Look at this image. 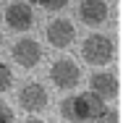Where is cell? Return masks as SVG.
Wrapping results in <instances>:
<instances>
[{
    "label": "cell",
    "mask_w": 123,
    "mask_h": 123,
    "mask_svg": "<svg viewBox=\"0 0 123 123\" xmlns=\"http://www.w3.org/2000/svg\"><path fill=\"white\" fill-rule=\"evenodd\" d=\"M105 110V102L94 92H81L76 97H66L60 102V115L68 123H81V121H97V115Z\"/></svg>",
    "instance_id": "6da1fadb"
},
{
    "label": "cell",
    "mask_w": 123,
    "mask_h": 123,
    "mask_svg": "<svg viewBox=\"0 0 123 123\" xmlns=\"http://www.w3.org/2000/svg\"><path fill=\"white\" fill-rule=\"evenodd\" d=\"M81 55H84V60H86L89 66H105V63L113 60L115 45H113V39L105 37V34H89V37L84 39V45H81Z\"/></svg>",
    "instance_id": "7a4b0ae2"
},
{
    "label": "cell",
    "mask_w": 123,
    "mask_h": 123,
    "mask_svg": "<svg viewBox=\"0 0 123 123\" xmlns=\"http://www.w3.org/2000/svg\"><path fill=\"white\" fill-rule=\"evenodd\" d=\"M50 81L58 89H74L76 84L81 81V68L76 66L71 58H58L50 66Z\"/></svg>",
    "instance_id": "3957f363"
},
{
    "label": "cell",
    "mask_w": 123,
    "mask_h": 123,
    "mask_svg": "<svg viewBox=\"0 0 123 123\" xmlns=\"http://www.w3.org/2000/svg\"><path fill=\"white\" fill-rule=\"evenodd\" d=\"M47 102H50L47 89L42 84H37V81H29V84H24L18 89V105L26 113H42L47 107Z\"/></svg>",
    "instance_id": "277c9868"
},
{
    "label": "cell",
    "mask_w": 123,
    "mask_h": 123,
    "mask_svg": "<svg viewBox=\"0 0 123 123\" xmlns=\"http://www.w3.org/2000/svg\"><path fill=\"white\" fill-rule=\"evenodd\" d=\"M11 55H13V60L21 66V68H34L39 60H42V47H39V42L37 39H18L13 50H11Z\"/></svg>",
    "instance_id": "5b68a950"
},
{
    "label": "cell",
    "mask_w": 123,
    "mask_h": 123,
    "mask_svg": "<svg viewBox=\"0 0 123 123\" xmlns=\"http://www.w3.org/2000/svg\"><path fill=\"white\" fill-rule=\"evenodd\" d=\"M45 34H47V39H50L52 47L66 50V47H71V42H74L76 29H74V24L66 21V18H55V21H50V24H47Z\"/></svg>",
    "instance_id": "8992f818"
},
{
    "label": "cell",
    "mask_w": 123,
    "mask_h": 123,
    "mask_svg": "<svg viewBox=\"0 0 123 123\" xmlns=\"http://www.w3.org/2000/svg\"><path fill=\"white\" fill-rule=\"evenodd\" d=\"M92 92L99 99H115L121 94V84H118V76L110 74V71H97L92 76Z\"/></svg>",
    "instance_id": "52a82bcc"
},
{
    "label": "cell",
    "mask_w": 123,
    "mask_h": 123,
    "mask_svg": "<svg viewBox=\"0 0 123 123\" xmlns=\"http://www.w3.org/2000/svg\"><path fill=\"white\" fill-rule=\"evenodd\" d=\"M5 24L13 31H26L34 24V13H31V8L26 3H11L8 11H5Z\"/></svg>",
    "instance_id": "ba28073f"
},
{
    "label": "cell",
    "mask_w": 123,
    "mask_h": 123,
    "mask_svg": "<svg viewBox=\"0 0 123 123\" xmlns=\"http://www.w3.org/2000/svg\"><path fill=\"white\" fill-rule=\"evenodd\" d=\"M79 18L86 26H99L107 21V3L105 0H81Z\"/></svg>",
    "instance_id": "9c48e42d"
},
{
    "label": "cell",
    "mask_w": 123,
    "mask_h": 123,
    "mask_svg": "<svg viewBox=\"0 0 123 123\" xmlns=\"http://www.w3.org/2000/svg\"><path fill=\"white\" fill-rule=\"evenodd\" d=\"M11 84H13V71H11L5 63H0V94H3V92H8V89H11Z\"/></svg>",
    "instance_id": "30bf717a"
},
{
    "label": "cell",
    "mask_w": 123,
    "mask_h": 123,
    "mask_svg": "<svg viewBox=\"0 0 123 123\" xmlns=\"http://www.w3.org/2000/svg\"><path fill=\"white\" fill-rule=\"evenodd\" d=\"M97 123H121V113L113 110V107H105L97 115Z\"/></svg>",
    "instance_id": "8fae6325"
},
{
    "label": "cell",
    "mask_w": 123,
    "mask_h": 123,
    "mask_svg": "<svg viewBox=\"0 0 123 123\" xmlns=\"http://www.w3.org/2000/svg\"><path fill=\"white\" fill-rule=\"evenodd\" d=\"M31 3H37V5H42L47 11H60V8H66L68 0H31Z\"/></svg>",
    "instance_id": "7c38bea8"
},
{
    "label": "cell",
    "mask_w": 123,
    "mask_h": 123,
    "mask_svg": "<svg viewBox=\"0 0 123 123\" xmlns=\"http://www.w3.org/2000/svg\"><path fill=\"white\" fill-rule=\"evenodd\" d=\"M0 123H13V110L8 105H0Z\"/></svg>",
    "instance_id": "4fadbf2b"
},
{
    "label": "cell",
    "mask_w": 123,
    "mask_h": 123,
    "mask_svg": "<svg viewBox=\"0 0 123 123\" xmlns=\"http://www.w3.org/2000/svg\"><path fill=\"white\" fill-rule=\"evenodd\" d=\"M26 123H45V121H39V118H31V121H26Z\"/></svg>",
    "instance_id": "5bb4252c"
},
{
    "label": "cell",
    "mask_w": 123,
    "mask_h": 123,
    "mask_svg": "<svg viewBox=\"0 0 123 123\" xmlns=\"http://www.w3.org/2000/svg\"><path fill=\"white\" fill-rule=\"evenodd\" d=\"M0 47H3V34H0Z\"/></svg>",
    "instance_id": "9a60e30c"
}]
</instances>
